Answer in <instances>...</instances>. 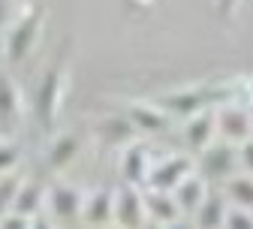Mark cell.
Returning <instances> with one entry per match:
<instances>
[{
	"label": "cell",
	"instance_id": "25",
	"mask_svg": "<svg viewBox=\"0 0 253 229\" xmlns=\"http://www.w3.org/2000/svg\"><path fill=\"white\" fill-rule=\"evenodd\" d=\"M15 15V6H12V0H0V30H3Z\"/></svg>",
	"mask_w": 253,
	"mask_h": 229
},
{
	"label": "cell",
	"instance_id": "8",
	"mask_svg": "<svg viewBox=\"0 0 253 229\" xmlns=\"http://www.w3.org/2000/svg\"><path fill=\"white\" fill-rule=\"evenodd\" d=\"M214 133H217V121H214V112H208V109L193 112L190 121L184 124V136H187V142H190L193 151H202L214 139Z\"/></svg>",
	"mask_w": 253,
	"mask_h": 229
},
{
	"label": "cell",
	"instance_id": "10",
	"mask_svg": "<svg viewBox=\"0 0 253 229\" xmlns=\"http://www.w3.org/2000/svg\"><path fill=\"white\" fill-rule=\"evenodd\" d=\"M169 193H172L178 211L193 214V211L199 208V202H202V196H205V184H202V178H196V175H187V178H181Z\"/></svg>",
	"mask_w": 253,
	"mask_h": 229
},
{
	"label": "cell",
	"instance_id": "12",
	"mask_svg": "<svg viewBox=\"0 0 253 229\" xmlns=\"http://www.w3.org/2000/svg\"><path fill=\"white\" fill-rule=\"evenodd\" d=\"M112 208H115V193L112 190H97L93 196H87V202L82 205V217L93 226H103L112 220Z\"/></svg>",
	"mask_w": 253,
	"mask_h": 229
},
{
	"label": "cell",
	"instance_id": "17",
	"mask_svg": "<svg viewBox=\"0 0 253 229\" xmlns=\"http://www.w3.org/2000/svg\"><path fill=\"white\" fill-rule=\"evenodd\" d=\"M76 154H79V139L76 136H57L54 142H51V148H48V163L54 169H63V166H70V163L76 160Z\"/></svg>",
	"mask_w": 253,
	"mask_h": 229
},
{
	"label": "cell",
	"instance_id": "5",
	"mask_svg": "<svg viewBox=\"0 0 253 229\" xmlns=\"http://www.w3.org/2000/svg\"><path fill=\"white\" fill-rule=\"evenodd\" d=\"M115 223L126 226V229H136L145 223V199L142 193L136 190V184H124L115 193V208H112Z\"/></svg>",
	"mask_w": 253,
	"mask_h": 229
},
{
	"label": "cell",
	"instance_id": "19",
	"mask_svg": "<svg viewBox=\"0 0 253 229\" xmlns=\"http://www.w3.org/2000/svg\"><path fill=\"white\" fill-rule=\"evenodd\" d=\"M226 193H229V199H232L235 205H241V208H250V211H253V175L232 178V181H229V187H226Z\"/></svg>",
	"mask_w": 253,
	"mask_h": 229
},
{
	"label": "cell",
	"instance_id": "24",
	"mask_svg": "<svg viewBox=\"0 0 253 229\" xmlns=\"http://www.w3.org/2000/svg\"><path fill=\"white\" fill-rule=\"evenodd\" d=\"M238 163L247 169V175H253V139L247 136L244 142H241V151H238Z\"/></svg>",
	"mask_w": 253,
	"mask_h": 229
},
{
	"label": "cell",
	"instance_id": "11",
	"mask_svg": "<svg viewBox=\"0 0 253 229\" xmlns=\"http://www.w3.org/2000/svg\"><path fill=\"white\" fill-rule=\"evenodd\" d=\"M142 199H145V214H151L160 223H172L181 214L169 190H148V193H142Z\"/></svg>",
	"mask_w": 253,
	"mask_h": 229
},
{
	"label": "cell",
	"instance_id": "26",
	"mask_svg": "<svg viewBox=\"0 0 253 229\" xmlns=\"http://www.w3.org/2000/svg\"><path fill=\"white\" fill-rule=\"evenodd\" d=\"M238 3H241V0H220V12H223V15H232Z\"/></svg>",
	"mask_w": 253,
	"mask_h": 229
},
{
	"label": "cell",
	"instance_id": "4",
	"mask_svg": "<svg viewBox=\"0 0 253 229\" xmlns=\"http://www.w3.org/2000/svg\"><path fill=\"white\" fill-rule=\"evenodd\" d=\"M45 202H48V211L54 214V223H76L82 220V193L70 184H54L48 187L45 193Z\"/></svg>",
	"mask_w": 253,
	"mask_h": 229
},
{
	"label": "cell",
	"instance_id": "3",
	"mask_svg": "<svg viewBox=\"0 0 253 229\" xmlns=\"http://www.w3.org/2000/svg\"><path fill=\"white\" fill-rule=\"evenodd\" d=\"M235 163H238V154L232 148V142H208L202 151H199V169L205 178H229L232 169H235Z\"/></svg>",
	"mask_w": 253,
	"mask_h": 229
},
{
	"label": "cell",
	"instance_id": "14",
	"mask_svg": "<svg viewBox=\"0 0 253 229\" xmlns=\"http://www.w3.org/2000/svg\"><path fill=\"white\" fill-rule=\"evenodd\" d=\"M148 151L142 145H130L124 151V181L126 184H145L148 181Z\"/></svg>",
	"mask_w": 253,
	"mask_h": 229
},
{
	"label": "cell",
	"instance_id": "9",
	"mask_svg": "<svg viewBox=\"0 0 253 229\" xmlns=\"http://www.w3.org/2000/svg\"><path fill=\"white\" fill-rule=\"evenodd\" d=\"M126 118H130V124L136 130H145V133H160V130L169 127V115L160 106H151V103H133Z\"/></svg>",
	"mask_w": 253,
	"mask_h": 229
},
{
	"label": "cell",
	"instance_id": "7",
	"mask_svg": "<svg viewBox=\"0 0 253 229\" xmlns=\"http://www.w3.org/2000/svg\"><path fill=\"white\" fill-rule=\"evenodd\" d=\"M214 121H217V133L229 142H244L253 130L247 112L238 109V106H223L220 112H214Z\"/></svg>",
	"mask_w": 253,
	"mask_h": 229
},
{
	"label": "cell",
	"instance_id": "23",
	"mask_svg": "<svg viewBox=\"0 0 253 229\" xmlns=\"http://www.w3.org/2000/svg\"><path fill=\"white\" fill-rule=\"evenodd\" d=\"M15 166H18V148L3 142V145H0V172H9Z\"/></svg>",
	"mask_w": 253,
	"mask_h": 229
},
{
	"label": "cell",
	"instance_id": "16",
	"mask_svg": "<svg viewBox=\"0 0 253 229\" xmlns=\"http://www.w3.org/2000/svg\"><path fill=\"white\" fill-rule=\"evenodd\" d=\"M18 121V88L9 76H0V127Z\"/></svg>",
	"mask_w": 253,
	"mask_h": 229
},
{
	"label": "cell",
	"instance_id": "13",
	"mask_svg": "<svg viewBox=\"0 0 253 229\" xmlns=\"http://www.w3.org/2000/svg\"><path fill=\"white\" fill-rule=\"evenodd\" d=\"M193 214H196V223L205 226V229L223 226V214H226V199H223V193H208V190H205L202 202H199V208H196Z\"/></svg>",
	"mask_w": 253,
	"mask_h": 229
},
{
	"label": "cell",
	"instance_id": "1",
	"mask_svg": "<svg viewBox=\"0 0 253 229\" xmlns=\"http://www.w3.org/2000/svg\"><path fill=\"white\" fill-rule=\"evenodd\" d=\"M40 30H42V9L30 6L27 12H21L15 18L9 34L3 37L6 40V63H21L30 51H34V46L40 40Z\"/></svg>",
	"mask_w": 253,
	"mask_h": 229
},
{
	"label": "cell",
	"instance_id": "2",
	"mask_svg": "<svg viewBox=\"0 0 253 229\" xmlns=\"http://www.w3.org/2000/svg\"><path fill=\"white\" fill-rule=\"evenodd\" d=\"M63 103V70L51 67L42 82L37 85V96H34V112H37V124L42 130H54L57 112Z\"/></svg>",
	"mask_w": 253,
	"mask_h": 229
},
{
	"label": "cell",
	"instance_id": "15",
	"mask_svg": "<svg viewBox=\"0 0 253 229\" xmlns=\"http://www.w3.org/2000/svg\"><path fill=\"white\" fill-rule=\"evenodd\" d=\"M40 205H42V187L34 184V181H21L18 190H15V199H12L9 211H18L24 217H34V214H40Z\"/></svg>",
	"mask_w": 253,
	"mask_h": 229
},
{
	"label": "cell",
	"instance_id": "20",
	"mask_svg": "<svg viewBox=\"0 0 253 229\" xmlns=\"http://www.w3.org/2000/svg\"><path fill=\"white\" fill-rule=\"evenodd\" d=\"M166 109H169V112H175V115L190 118L193 112H199V109H202V96H199V93H193V91H187V93H172L169 100H166Z\"/></svg>",
	"mask_w": 253,
	"mask_h": 229
},
{
	"label": "cell",
	"instance_id": "21",
	"mask_svg": "<svg viewBox=\"0 0 253 229\" xmlns=\"http://www.w3.org/2000/svg\"><path fill=\"white\" fill-rule=\"evenodd\" d=\"M18 184H21V178L9 169L3 178H0V217H3L9 208H12V199H15V190H18Z\"/></svg>",
	"mask_w": 253,
	"mask_h": 229
},
{
	"label": "cell",
	"instance_id": "6",
	"mask_svg": "<svg viewBox=\"0 0 253 229\" xmlns=\"http://www.w3.org/2000/svg\"><path fill=\"white\" fill-rule=\"evenodd\" d=\"M190 172H193V160L190 157H169L157 169L148 172V184H151V190H172Z\"/></svg>",
	"mask_w": 253,
	"mask_h": 229
},
{
	"label": "cell",
	"instance_id": "22",
	"mask_svg": "<svg viewBox=\"0 0 253 229\" xmlns=\"http://www.w3.org/2000/svg\"><path fill=\"white\" fill-rule=\"evenodd\" d=\"M223 226H229V229H253V214H250V208H241V205L226 208Z\"/></svg>",
	"mask_w": 253,
	"mask_h": 229
},
{
	"label": "cell",
	"instance_id": "27",
	"mask_svg": "<svg viewBox=\"0 0 253 229\" xmlns=\"http://www.w3.org/2000/svg\"><path fill=\"white\" fill-rule=\"evenodd\" d=\"M3 63H6V40L0 37V67H3Z\"/></svg>",
	"mask_w": 253,
	"mask_h": 229
},
{
	"label": "cell",
	"instance_id": "18",
	"mask_svg": "<svg viewBox=\"0 0 253 229\" xmlns=\"http://www.w3.org/2000/svg\"><path fill=\"white\" fill-rule=\"evenodd\" d=\"M133 133H136V127L130 124V118H109L106 124H103V139L109 142V145H124V142H130L133 139Z\"/></svg>",
	"mask_w": 253,
	"mask_h": 229
}]
</instances>
